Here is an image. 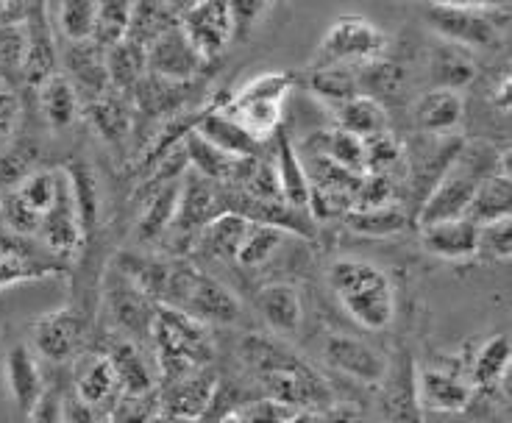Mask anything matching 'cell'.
<instances>
[{"label":"cell","instance_id":"1","mask_svg":"<svg viewBox=\"0 0 512 423\" xmlns=\"http://www.w3.org/2000/svg\"><path fill=\"white\" fill-rule=\"evenodd\" d=\"M240 362L262 387V398L290 410H329L337 404L334 390L309 362L273 334H245L240 340Z\"/></svg>","mask_w":512,"mask_h":423},{"label":"cell","instance_id":"2","mask_svg":"<svg viewBox=\"0 0 512 423\" xmlns=\"http://www.w3.org/2000/svg\"><path fill=\"white\" fill-rule=\"evenodd\" d=\"M329 287L351 321L368 332H384L396 318V293L382 268L365 259L343 257L329 265Z\"/></svg>","mask_w":512,"mask_h":423},{"label":"cell","instance_id":"3","mask_svg":"<svg viewBox=\"0 0 512 423\" xmlns=\"http://www.w3.org/2000/svg\"><path fill=\"white\" fill-rule=\"evenodd\" d=\"M159 307L179 309L181 315L201 326H231L243 315L240 301L231 295L226 284L184 262H173Z\"/></svg>","mask_w":512,"mask_h":423},{"label":"cell","instance_id":"4","mask_svg":"<svg viewBox=\"0 0 512 423\" xmlns=\"http://www.w3.org/2000/svg\"><path fill=\"white\" fill-rule=\"evenodd\" d=\"M151 346L156 351L162 382H173L179 376L206 368L215 357V346L206 337V326L170 307H156Z\"/></svg>","mask_w":512,"mask_h":423},{"label":"cell","instance_id":"5","mask_svg":"<svg viewBox=\"0 0 512 423\" xmlns=\"http://www.w3.org/2000/svg\"><path fill=\"white\" fill-rule=\"evenodd\" d=\"M293 84V73H262L251 78L243 90L223 98L220 109L234 123H240L254 140L265 142L282 129V103L287 92L293 90Z\"/></svg>","mask_w":512,"mask_h":423},{"label":"cell","instance_id":"6","mask_svg":"<svg viewBox=\"0 0 512 423\" xmlns=\"http://www.w3.org/2000/svg\"><path fill=\"white\" fill-rule=\"evenodd\" d=\"M387 51V34L382 28L373 26L371 20L359 14H343L320 39V48L315 53L312 70L318 67H346V65H368L382 59Z\"/></svg>","mask_w":512,"mask_h":423},{"label":"cell","instance_id":"7","mask_svg":"<svg viewBox=\"0 0 512 423\" xmlns=\"http://www.w3.org/2000/svg\"><path fill=\"white\" fill-rule=\"evenodd\" d=\"M426 23L435 28L448 45H457L462 51L487 48L499 39L501 31L510 26V6L496 9H451V6H429L423 9Z\"/></svg>","mask_w":512,"mask_h":423},{"label":"cell","instance_id":"8","mask_svg":"<svg viewBox=\"0 0 512 423\" xmlns=\"http://www.w3.org/2000/svg\"><path fill=\"white\" fill-rule=\"evenodd\" d=\"M103 304H106L112 323L120 329V337H126L137 346L151 343L156 304L115 265L109 268L106 279H103Z\"/></svg>","mask_w":512,"mask_h":423},{"label":"cell","instance_id":"9","mask_svg":"<svg viewBox=\"0 0 512 423\" xmlns=\"http://www.w3.org/2000/svg\"><path fill=\"white\" fill-rule=\"evenodd\" d=\"M176 20L184 37L190 39L206 62L220 56L234 39L229 0H192Z\"/></svg>","mask_w":512,"mask_h":423},{"label":"cell","instance_id":"10","mask_svg":"<svg viewBox=\"0 0 512 423\" xmlns=\"http://www.w3.org/2000/svg\"><path fill=\"white\" fill-rule=\"evenodd\" d=\"M145 56H148V73L170 84H187L209 65L204 56L195 51L190 39L184 37L179 20L145 48Z\"/></svg>","mask_w":512,"mask_h":423},{"label":"cell","instance_id":"11","mask_svg":"<svg viewBox=\"0 0 512 423\" xmlns=\"http://www.w3.org/2000/svg\"><path fill=\"white\" fill-rule=\"evenodd\" d=\"M162 385L165 387L159 393V410L162 415L181 421H201L218 398V373L212 371V365Z\"/></svg>","mask_w":512,"mask_h":423},{"label":"cell","instance_id":"12","mask_svg":"<svg viewBox=\"0 0 512 423\" xmlns=\"http://www.w3.org/2000/svg\"><path fill=\"white\" fill-rule=\"evenodd\" d=\"M323 359L329 368L354 379L359 385H382L387 365H390V359L384 354L351 334H329L323 343Z\"/></svg>","mask_w":512,"mask_h":423},{"label":"cell","instance_id":"13","mask_svg":"<svg viewBox=\"0 0 512 423\" xmlns=\"http://www.w3.org/2000/svg\"><path fill=\"white\" fill-rule=\"evenodd\" d=\"M84 332H87L84 318L73 307L48 312L31 326L37 354L48 359V362H56V365H64V362H70V359H76L81 354Z\"/></svg>","mask_w":512,"mask_h":423},{"label":"cell","instance_id":"14","mask_svg":"<svg viewBox=\"0 0 512 423\" xmlns=\"http://www.w3.org/2000/svg\"><path fill=\"white\" fill-rule=\"evenodd\" d=\"M382 410L393 423H423L418 401V368L410 354H398L382 379Z\"/></svg>","mask_w":512,"mask_h":423},{"label":"cell","instance_id":"15","mask_svg":"<svg viewBox=\"0 0 512 423\" xmlns=\"http://www.w3.org/2000/svg\"><path fill=\"white\" fill-rule=\"evenodd\" d=\"M39 237L42 243L51 248L53 254H73L84 243V234H81V226H78L76 218V206H73V195H70V184H67V176H59V190H56V201L53 206L42 215V223H39Z\"/></svg>","mask_w":512,"mask_h":423},{"label":"cell","instance_id":"16","mask_svg":"<svg viewBox=\"0 0 512 423\" xmlns=\"http://www.w3.org/2000/svg\"><path fill=\"white\" fill-rule=\"evenodd\" d=\"M64 70L67 73H62V76L73 84L81 106L112 90L109 76H106V65H103V51L98 45H92L90 39L87 42H70V48L64 53Z\"/></svg>","mask_w":512,"mask_h":423},{"label":"cell","instance_id":"17","mask_svg":"<svg viewBox=\"0 0 512 423\" xmlns=\"http://www.w3.org/2000/svg\"><path fill=\"white\" fill-rule=\"evenodd\" d=\"M220 103L223 101H218L215 106H209L204 112H198V115H195V123H192V131H195L198 137H204L206 142H212L220 151H226L229 156H237V159H256V156L262 154V142L254 140L240 123H234V120L220 109Z\"/></svg>","mask_w":512,"mask_h":423},{"label":"cell","instance_id":"18","mask_svg":"<svg viewBox=\"0 0 512 423\" xmlns=\"http://www.w3.org/2000/svg\"><path fill=\"white\" fill-rule=\"evenodd\" d=\"M184 156H187V167L192 173H198L201 179L212 181V184H237L243 181L245 170L251 165V159H237L229 156L226 151L215 148L212 142L198 137L195 131H187L181 140Z\"/></svg>","mask_w":512,"mask_h":423},{"label":"cell","instance_id":"19","mask_svg":"<svg viewBox=\"0 0 512 423\" xmlns=\"http://www.w3.org/2000/svg\"><path fill=\"white\" fill-rule=\"evenodd\" d=\"M73 393L84 404H90L92 410H98L106 418V412L115 407L120 393L117 376L112 371V362L106 354H90V357H78L76 376H73Z\"/></svg>","mask_w":512,"mask_h":423},{"label":"cell","instance_id":"20","mask_svg":"<svg viewBox=\"0 0 512 423\" xmlns=\"http://www.w3.org/2000/svg\"><path fill=\"white\" fill-rule=\"evenodd\" d=\"M421 243L432 257L448 259V262H465L476 257L479 245V226L468 218L440 220L421 226Z\"/></svg>","mask_w":512,"mask_h":423},{"label":"cell","instance_id":"21","mask_svg":"<svg viewBox=\"0 0 512 423\" xmlns=\"http://www.w3.org/2000/svg\"><path fill=\"white\" fill-rule=\"evenodd\" d=\"M465 117V101L460 92L451 90H429L423 92L415 103V129L426 137H451L462 126Z\"/></svg>","mask_w":512,"mask_h":423},{"label":"cell","instance_id":"22","mask_svg":"<svg viewBox=\"0 0 512 423\" xmlns=\"http://www.w3.org/2000/svg\"><path fill=\"white\" fill-rule=\"evenodd\" d=\"M474 393V385L468 379L457 376V373L443 371V368H426V371L418 373L421 410L462 412L471 404Z\"/></svg>","mask_w":512,"mask_h":423},{"label":"cell","instance_id":"23","mask_svg":"<svg viewBox=\"0 0 512 423\" xmlns=\"http://www.w3.org/2000/svg\"><path fill=\"white\" fill-rule=\"evenodd\" d=\"M106 359L112 362V371H115L123 396H145V393L156 390V376L142 346L131 343L126 337H117L106 351Z\"/></svg>","mask_w":512,"mask_h":423},{"label":"cell","instance_id":"24","mask_svg":"<svg viewBox=\"0 0 512 423\" xmlns=\"http://www.w3.org/2000/svg\"><path fill=\"white\" fill-rule=\"evenodd\" d=\"M256 307L276 337H295L304 323V304L293 284H268L256 295Z\"/></svg>","mask_w":512,"mask_h":423},{"label":"cell","instance_id":"25","mask_svg":"<svg viewBox=\"0 0 512 423\" xmlns=\"http://www.w3.org/2000/svg\"><path fill=\"white\" fill-rule=\"evenodd\" d=\"M6 382H9V393H12L17 410L28 418L48 385L42 379V371H39V362L34 357V351L23 346V343L14 346L6 354Z\"/></svg>","mask_w":512,"mask_h":423},{"label":"cell","instance_id":"26","mask_svg":"<svg viewBox=\"0 0 512 423\" xmlns=\"http://www.w3.org/2000/svg\"><path fill=\"white\" fill-rule=\"evenodd\" d=\"M276 151H273V165H276V179H279V190H282V201L293 209L307 212L309 193H312V184H309L307 167L304 159L298 154L295 142L287 134H276ZM309 215V212H307Z\"/></svg>","mask_w":512,"mask_h":423},{"label":"cell","instance_id":"27","mask_svg":"<svg viewBox=\"0 0 512 423\" xmlns=\"http://www.w3.org/2000/svg\"><path fill=\"white\" fill-rule=\"evenodd\" d=\"M62 170L64 176H67V184H70L78 226H81V234L87 240L92 231H95V226H98V218H101V187H98V176H95L90 162H84V159H73Z\"/></svg>","mask_w":512,"mask_h":423},{"label":"cell","instance_id":"28","mask_svg":"<svg viewBox=\"0 0 512 423\" xmlns=\"http://www.w3.org/2000/svg\"><path fill=\"white\" fill-rule=\"evenodd\" d=\"M332 109L337 129L348 131L359 140H368V137L390 131V115L373 95H354V98H348L346 103L332 106Z\"/></svg>","mask_w":512,"mask_h":423},{"label":"cell","instance_id":"29","mask_svg":"<svg viewBox=\"0 0 512 423\" xmlns=\"http://www.w3.org/2000/svg\"><path fill=\"white\" fill-rule=\"evenodd\" d=\"M251 226V220L237 215V212H220L198 231V248L209 259H223L231 262L237 259V251L245 240V231Z\"/></svg>","mask_w":512,"mask_h":423},{"label":"cell","instance_id":"30","mask_svg":"<svg viewBox=\"0 0 512 423\" xmlns=\"http://www.w3.org/2000/svg\"><path fill=\"white\" fill-rule=\"evenodd\" d=\"M103 65L109 76V87L117 92H131L148 73V56L145 45L134 39H120L117 45L103 51Z\"/></svg>","mask_w":512,"mask_h":423},{"label":"cell","instance_id":"31","mask_svg":"<svg viewBox=\"0 0 512 423\" xmlns=\"http://www.w3.org/2000/svg\"><path fill=\"white\" fill-rule=\"evenodd\" d=\"M184 179V176H181ZM181 179H173L156 187L154 193L148 195V206H145V215L137 223V237L140 243H156L162 240L170 226H173V218H176V209H179L181 198Z\"/></svg>","mask_w":512,"mask_h":423},{"label":"cell","instance_id":"32","mask_svg":"<svg viewBox=\"0 0 512 423\" xmlns=\"http://www.w3.org/2000/svg\"><path fill=\"white\" fill-rule=\"evenodd\" d=\"M304 151L326 156V159H332L334 165L346 167L348 173L365 176V142L354 137V134H348V131H318V134L309 137Z\"/></svg>","mask_w":512,"mask_h":423},{"label":"cell","instance_id":"33","mask_svg":"<svg viewBox=\"0 0 512 423\" xmlns=\"http://www.w3.org/2000/svg\"><path fill=\"white\" fill-rule=\"evenodd\" d=\"M39 109L53 131H62L76 123L81 101H78L73 84L62 73H53L51 78H45L39 84Z\"/></svg>","mask_w":512,"mask_h":423},{"label":"cell","instance_id":"34","mask_svg":"<svg viewBox=\"0 0 512 423\" xmlns=\"http://www.w3.org/2000/svg\"><path fill=\"white\" fill-rule=\"evenodd\" d=\"M510 201H512V184L507 173H496L479 184L474 201L468 206L465 218L474 226H487L496 220L510 218Z\"/></svg>","mask_w":512,"mask_h":423},{"label":"cell","instance_id":"35","mask_svg":"<svg viewBox=\"0 0 512 423\" xmlns=\"http://www.w3.org/2000/svg\"><path fill=\"white\" fill-rule=\"evenodd\" d=\"M512 346L507 334H493L485 346L476 351L474 365H471V385L474 390H490L496 387L510 371Z\"/></svg>","mask_w":512,"mask_h":423},{"label":"cell","instance_id":"36","mask_svg":"<svg viewBox=\"0 0 512 423\" xmlns=\"http://www.w3.org/2000/svg\"><path fill=\"white\" fill-rule=\"evenodd\" d=\"M346 226L351 231H357L362 237H393V234H401L410 226V218L407 212L398 204L387 206H371V209H348Z\"/></svg>","mask_w":512,"mask_h":423},{"label":"cell","instance_id":"37","mask_svg":"<svg viewBox=\"0 0 512 423\" xmlns=\"http://www.w3.org/2000/svg\"><path fill=\"white\" fill-rule=\"evenodd\" d=\"M84 112L90 117V123L98 129L106 142H123L128 137V126H131V115L123 98L117 95V90L103 92L101 98L84 103Z\"/></svg>","mask_w":512,"mask_h":423},{"label":"cell","instance_id":"38","mask_svg":"<svg viewBox=\"0 0 512 423\" xmlns=\"http://www.w3.org/2000/svg\"><path fill=\"white\" fill-rule=\"evenodd\" d=\"M476 62L457 45H443L437 48L435 59H432V78H435L437 90L460 92L465 90L476 78Z\"/></svg>","mask_w":512,"mask_h":423},{"label":"cell","instance_id":"39","mask_svg":"<svg viewBox=\"0 0 512 423\" xmlns=\"http://www.w3.org/2000/svg\"><path fill=\"white\" fill-rule=\"evenodd\" d=\"M284 240H287L284 229H276V226H268V223H251L234 262L240 268H262L282 251Z\"/></svg>","mask_w":512,"mask_h":423},{"label":"cell","instance_id":"40","mask_svg":"<svg viewBox=\"0 0 512 423\" xmlns=\"http://www.w3.org/2000/svg\"><path fill=\"white\" fill-rule=\"evenodd\" d=\"M176 23V14L170 12L167 0H134L131 6V23H128V39L151 45L162 31Z\"/></svg>","mask_w":512,"mask_h":423},{"label":"cell","instance_id":"41","mask_svg":"<svg viewBox=\"0 0 512 423\" xmlns=\"http://www.w3.org/2000/svg\"><path fill=\"white\" fill-rule=\"evenodd\" d=\"M131 6H134V0H101L90 37L92 45L106 51V48L117 45L120 39H126L128 23H131Z\"/></svg>","mask_w":512,"mask_h":423},{"label":"cell","instance_id":"42","mask_svg":"<svg viewBox=\"0 0 512 423\" xmlns=\"http://www.w3.org/2000/svg\"><path fill=\"white\" fill-rule=\"evenodd\" d=\"M309 90H312V95H318L326 103H332V106H340L348 98L362 95L359 92L357 73H348L346 67H318V70H312Z\"/></svg>","mask_w":512,"mask_h":423},{"label":"cell","instance_id":"43","mask_svg":"<svg viewBox=\"0 0 512 423\" xmlns=\"http://www.w3.org/2000/svg\"><path fill=\"white\" fill-rule=\"evenodd\" d=\"M39 148L34 142L20 140L12 142L6 151H0V187L14 190L23 179H28L37 170Z\"/></svg>","mask_w":512,"mask_h":423},{"label":"cell","instance_id":"44","mask_svg":"<svg viewBox=\"0 0 512 423\" xmlns=\"http://www.w3.org/2000/svg\"><path fill=\"white\" fill-rule=\"evenodd\" d=\"M59 176H62V170H59V173H56V170H34L28 179H23L14 187L12 193H17V198H20L28 209H34L39 218H42V215L53 206V201H56Z\"/></svg>","mask_w":512,"mask_h":423},{"label":"cell","instance_id":"45","mask_svg":"<svg viewBox=\"0 0 512 423\" xmlns=\"http://www.w3.org/2000/svg\"><path fill=\"white\" fill-rule=\"evenodd\" d=\"M101 0H62L59 6V26L67 42H87L95 28Z\"/></svg>","mask_w":512,"mask_h":423},{"label":"cell","instance_id":"46","mask_svg":"<svg viewBox=\"0 0 512 423\" xmlns=\"http://www.w3.org/2000/svg\"><path fill=\"white\" fill-rule=\"evenodd\" d=\"M365 142V176L368 173H393V167L404 159V148L393 131H384Z\"/></svg>","mask_w":512,"mask_h":423},{"label":"cell","instance_id":"47","mask_svg":"<svg viewBox=\"0 0 512 423\" xmlns=\"http://www.w3.org/2000/svg\"><path fill=\"white\" fill-rule=\"evenodd\" d=\"M159 412V390L145 396H120L106 412V423H151Z\"/></svg>","mask_w":512,"mask_h":423},{"label":"cell","instance_id":"48","mask_svg":"<svg viewBox=\"0 0 512 423\" xmlns=\"http://www.w3.org/2000/svg\"><path fill=\"white\" fill-rule=\"evenodd\" d=\"M496 259V262H507L512 254V220H496L479 226V245H476V257Z\"/></svg>","mask_w":512,"mask_h":423},{"label":"cell","instance_id":"49","mask_svg":"<svg viewBox=\"0 0 512 423\" xmlns=\"http://www.w3.org/2000/svg\"><path fill=\"white\" fill-rule=\"evenodd\" d=\"M0 220H3L6 229H12L14 234H37L39 223H42V218H39L37 212L28 209L12 190L0 198Z\"/></svg>","mask_w":512,"mask_h":423},{"label":"cell","instance_id":"50","mask_svg":"<svg viewBox=\"0 0 512 423\" xmlns=\"http://www.w3.org/2000/svg\"><path fill=\"white\" fill-rule=\"evenodd\" d=\"M23 62H26V31L14 23L0 26V67L23 70Z\"/></svg>","mask_w":512,"mask_h":423},{"label":"cell","instance_id":"51","mask_svg":"<svg viewBox=\"0 0 512 423\" xmlns=\"http://www.w3.org/2000/svg\"><path fill=\"white\" fill-rule=\"evenodd\" d=\"M234 37H245L259 23L262 12L268 9V0H229Z\"/></svg>","mask_w":512,"mask_h":423},{"label":"cell","instance_id":"52","mask_svg":"<svg viewBox=\"0 0 512 423\" xmlns=\"http://www.w3.org/2000/svg\"><path fill=\"white\" fill-rule=\"evenodd\" d=\"M62 387L48 385L37 401V407L28 415V423H64L62 421Z\"/></svg>","mask_w":512,"mask_h":423},{"label":"cell","instance_id":"53","mask_svg":"<svg viewBox=\"0 0 512 423\" xmlns=\"http://www.w3.org/2000/svg\"><path fill=\"white\" fill-rule=\"evenodd\" d=\"M359 415L348 407L334 404L329 410H298L287 423H357Z\"/></svg>","mask_w":512,"mask_h":423},{"label":"cell","instance_id":"54","mask_svg":"<svg viewBox=\"0 0 512 423\" xmlns=\"http://www.w3.org/2000/svg\"><path fill=\"white\" fill-rule=\"evenodd\" d=\"M62 421L64 423H106L101 412L84 404L76 393H64L62 398Z\"/></svg>","mask_w":512,"mask_h":423},{"label":"cell","instance_id":"55","mask_svg":"<svg viewBox=\"0 0 512 423\" xmlns=\"http://www.w3.org/2000/svg\"><path fill=\"white\" fill-rule=\"evenodd\" d=\"M14 117H17V95H14L12 84L0 73V137L9 134Z\"/></svg>","mask_w":512,"mask_h":423},{"label":"cell","instance_id":"56","mask_svg":"<svg viewBox=\"0 0 512 423\" xmlns=\"http://www.w3.org/2000/svg\"><path fill=\"white\" fill-rule=\"evenodd\" d=\"M429 6H451V9H496V6H510V0H423Z\"/></svg>","mask_w":512,"mask_h":423},{"label":"cell","instance_id":"57","mask_svg":"<svg viewBox=\"0 0 512 423\" xmlns=\"http://www.w3.org/2000/svg\"><path fill=\"white\" fill-rule=\"evenodd\" d=\"M190 3H192V0H167V6H170V12L176 14V17H179V14L184 12V9H187Z\"/></svg>","mask_w":512,"mask_h":423},{"label":"cell","instance_id":"58","mask_svg":"<svg viewBox=\"0 0 512 423\" xmlns=\"http://www.w3.org/2000/svg\"><path fill=\"white\" fill-rule=\"evenodd\" d=\"M9 9V0H0V20H3V14Z\"/></svg>","mask_w":512,"mask_h":423}]
</instances>
